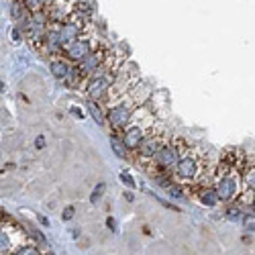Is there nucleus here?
Segmentation results:
<instances>
[{
	"mask_svg": "<svg viewBox=\"0 0 255 255\" xmlns=\"http://www.w3.org/2000/svg\"><path fill=\"white\" fill-rule=\"evenodd\" d=\"M190 149V145L186 143V139H169L161 149L157 151V155L149 161L147 169L153 176H161V174H172L176 163L180 161V157Z\"/></svg>",
	"mask_w": 255,
	"mask_h": 255,
	"instance_id": "1",
	"label": "nucleus"
},
{
	"mask_svg": "<svg viewBox=\"0 0 255 255\" xmlns=\"http://www.w3.org/2000/svg\"><path fill=\"white\" fill-rule=\"evenodd\" d=\"M172 174H174L176 182H180V184H200V180L204 176V161L200 159L198 153H192L188 149L176 163Z\"/></svg>",
	"mask_w": 255,
	"mask_h": 255,
	"instance_id": "2",
	"label": "nucleus"
},
{
	"mask_svg": "<svg viewBox=\"0 0 255 255\" xmlns=\"http://www.w3.org/2000/svg\"><path fill=\"white\" fill-rule=\"evenodd\" d=\"M167 141H169V137H167L165 129H163V127H159V125H155L153 129L149 131V135L143 139V143L137 147L135 161H137L139 165L147 167V165H149V161L157 155V151L161 149V147H163Z\"/></svg>",
	"mask_w": 255,
	"mask_h": 255,
	"instance_id": "3",
	"label": "nucleus"
},
{
	"mask_svg": "<svg viewBox=\"0 0 255 255\" xmlns=\"http://www.w3.org/2000/svg\"><path fill=\"white\" fill-rule=\"evenodd\" d=\"M137 109L139 106L133 102V98L129 94H125L121 100H117L109 109V113H106V117H109V125L113 127V131L121 133L125 127L131 123V119H133Z\"/></svg>",
	"mask_w": 255,
	"mask_h": 255,
	"instance_id": "4",
	"label": "nucleus"
},
{
	"mask_svg": "<svg viewBox=\"0 0 255 255\" xmlns=\"http://www.w3.org/2000/svg\"><path fill=\"white\" fill-rule=\"evenodd\" d=\"M115 78H117L115 70H100L94 76H90L86 80V94H88V98H92L96 102H104L106 94H109L113 82H115Z\"/></svg>",
	"mask_w": 255,
	"mask_h": 255,
	"instance_id": "5",
	"label": "nucleus"
},
{
	"mask_svg": "<svg viewBox=\"0 0 255 255\" xmlns=\"http://www.w3.org/2000/svg\"><path fill=\"white\" fill-rule=\"evenodd\" d=\"M109 47L106 45H102V43H98V45H94V49L84 57L80 63H76V66L80 68V72L84 74V78H90V76H94L96 72H100V70H109L106 68V59H109Z\"/></svg>",
	"mask_w": 255,
	"mask_h": 255,
	"instance_id": "6",
	"label": "nucleus"
},
{
	"mask_svg": "<svg viewBox=\"0 0 255 255\" xmlns=\"http://www.w3.org/2000/svg\"><path fill=\"white\" fill-rule=\"evenodd\" d=\"M241 174L239 172H231L215 178V190L219 194L221 202H231L241 194Z\"/></svg>",
	"mask_w": 255,
	"mask_h": 255,
	"instance_id": "7",
	"label": "nucleus"
},
{
	"mask_svg": "<svg viewBox=\"0 0 255 255\" xmlns=\"http://www.w3.org/2000/svg\"><path fill=\"white\" fill-rule=\"evenodd\" d=\"M94 39L88 35V33H84V35H80L76 41H72V43L63 49V57H66L68 61H72V63H80L84 57H86L92 49H94Z\"/></svg>",
	"mask_w": 255,
	"mask_h": 255,
	"instance_id": "8",
	"label": "nucleus"
},
{
	"mask_svg": "<svg viewBox=\"0 0 255 255\" xmlns=\"http://www.w3.org/2000/svg\"><path fill=\"white\" fill-rule=\"evenodd\" d=\"M74 2H76V0H51V2L45 6V12L49 16V23L51 25H61L68 16H72Z\"/></svg>",
	"mask_w": 255,
	"mask_h": 255,
	"instance_id": "9",
	"label": "nucleus"
},
{
	"mask_svg": "<svg viewBox=\"0 0 255 255\" xmlns=\"http://www.w3.org/2000/svg\"><path fill=\"white\" fill-rule=\"evenodd\" d=\"M198 186V190H196V196H198V202L202 204V206H208V208H212V206H217L221 200H219V194H217V190H215V186H202V184H196Z\"/></svg>",
	"mask_w": 255,
	"mask_h": 255,
	"instance_id": "10",
	"label": "nucleus"
},
{
	"mask_svg": "<svg viewBox=\"0 0 255 255\" xmlns=\"http://www.w3.org/2000/svg\"><path fill=\"white\" fill-rule=\"evenodd\" d=\"M70 68H72V66H70V61H68L66 57H53V59L49 61V70H51V74H53L57 80H66Z\"/></svg>",
	"mask_w": 255,
	"mask_h": 255,
	"instance_id": "11",
	"label": "nucleus"
},
{
	"mask_svg": "<svg viewBox=\"0 0 255 255\" xmlns=\"http://www.w3.org/2000/svg\"><path fill=\"white\" fill-rule=\"evenodd\" d=\"M129 96L133 98V102L137 104V106H143L147 100H149V96H151V90L147 88V84H143L141 80L135 84V86L131 88V92H129Z\"/></svg>",
	"mask_w": 255,
	"mask_h": 255,
	"instance_id": "12",
	"label": "nucleus"
},
{
	"mask_svg": "<svg viewBox=\"0 0 255 255\" xmlns=\"http://www.w3.org/2000/svg\"><path fill=\"white\" fill-rule=\"evenodd\" d=\"M111 147H113V153L119 159H127V157H129V149H127V145H125L121 133L113 131V135H111Z\"/></svg>",
	"mask_w": 255,
	"mask_h": 255,
	"instance_id": "13",
	"label": "nucleus"
},
{
	"mask_svg": "<svg viewBox=\"0 0 255 255\" xmlns=\"http://www.w3.org/2000/svg\"><path fill=\"white\" fill-rule=\"evenodd\" d=\"M241 180H243V186L245 190H251V192H255V163H245L243 172H241Z\"/></svg>",
	"mask_w": 255,
	"mask_h": 255,
	"instance_id": "14",
	"label": "nucleus"
},
{
	"mask_svg": "<svg viewBox=\"0 0 255 255\" xmlns=\"http://www.w3.org/2000/svg\"><path fill=\"white\" fill-rule=\"evenodd\" d=\"M74 12L84 16V18H90L94 14V2L92 0H76L74 2Z\"/></svg>",
	"mask_w": 255,
	"mask_h": 255,
	"instance_id": "15",
	"label": "nucleus"
},
{
	"mask_svg": "<svg viewBox=\"0 0 255 255\" xmlns=\"http://www.w3.org/2000/svg\"><path fill=\"white\" fill-rule=\"evenodd\" d=\"M88 113L92 115V119H94L100 127H104V121H106V119H104V113L100 111L98 102H96V100H92V98H88Z\"/></svg>",
	"mask_w": 255,
	"mask_h": 255,
	"instance_id": "16",
	"label": "nucleus"
},
{
	"mask_svg": "<svg viewBox=\"0 0 255 255\" xmlns=\"http://www.w3.org/2000/svg\"><path fill=\"white\" fill-rule=\"evenodd\" d=\"M23 6L29 10V12H37V10H45V6L51 2V0H20Z\"/></svg>",
	"mask_w": 255,
	"mask_h": 255,
	"instance_id": "17",
	"label": "nucleus"
},
{
	"mask_svg": "<svg viewBox=\"0 0 255 255\" xmlns=\"http://www.w3.org/2000/svg\"><path fill=\"white\" fill-rule=\"evenodd\" d=\"M225 215H227V219H231V221H243V217H245V215H243V210L239 208V204L229 206Z\"/></svg>",
	"mask_w": 255,
	"mask_h": 255,
	"instance_id": "18",
	"label": "nucleus"
},
{
	"mask_svg": "<svg viewBox=\"0 0 255 255\" xmlns=\"http://www.w3.org/2000/svg\"><path fill=\"white\" fill-rule=\"evenodd\" d=\"M165 190H167V192H169V194H172L174 198H178V200H180V198H186V194H184V190L180 188V182H172V184H169V186H167Z\"/></svg>",
	"mask_w": 255,
	"mask_h": 255,
	"instance_id": "19",
	"label": "nucleus"
},
{
	"mask_svg": "<svg viewBox=\"0 0 255 255\" xmlns=\"http://www.w3.org/2000/svg\"><path fill=\"white\" fill-rule=\"evenodd\" d=\"M104 190H106V186L100 182V184H96V188L92 190V194H90V202L92 204H96L100 198H102V194H104Z\"/></svg>",
	"mask_w": 255,
	"mask_h": 255,
	"instance_id": "20",
	"label": "nucleus"
},
{
	"mask_svg": "<svg viewBox=\"0 0 255 255\" xmlns=\"http://www.w3.org/2000/svg\"><path fill=\"white\" fill-rule=\"evenodd\" d=\"M8 37L12 39V43H14V45H18L20 41H23V33H20V29H18V27H12V29L8 31Z\"/></svg>",
	"mask_w": 255,
	"mask_h": 255,
	"instance_id": "21",
	"label": "nucleus"
},
{
	"mask_svg": "<svg viewBox=\"0 0 255 255\" xmlns=\"http://www.w3.org/2000/svg\"><path fill=\"white\" fill-rule=\"evenodd\" d=\"M74 215H76V208L74 206H66V208H63V221H72L74 219Z\"/></svg>",
	"mask_w": 255,
	"mask_h": 255,
	"instance_id": "22",
	"label": "nucleus"
},
{
	"mask_svg": "<svg viewBox=\"0 0 255 255\" xmlns=\"http://www.w3.org/2000/svg\"><path fill=\"white\" fill-rule=\"evenodd\" d=\"M121 182H123V184H127L129 188H135V180H133L129 174H125V172L121 174Z\"/></svg>",
	"mask_w": 255,
	"mask_h": 255,
	"instance_id": "23",
	"label": "nucleus"
},
{
	"mask_svg": "<svg viewBox=\"0 0 255 255\" xmlns=\"http://www.w3.org/2000/svg\"><path fill=\"white\" fill-rule=\"evenodd\" d=\"M35 147H37V149H43V147H45V137H43V135H39V137H37Z\"/></svg>",
	"mask_w": 255,
	"mask_h": 255,
	"instance_id": "24",
	"label": "nucleus"
},
{
	"mask_svg": "<svg viewBox=\"0 0 255 255\" xmlns=\"http://www.w3.org/2000/svg\"><path fill=\"white\" fill-rule=\"evenodd\" d=\"M106 227H109L111 231H117V223H115V219H113V217L106 219Z\"/></svg>",
	"mask_w": 255,
	"mask_h": 255,
	"instance_id": "25",
	"label": "nucleus"
},
{
	"mask_svg": "<svg viewBox=\"0 0 255 255\" xmlns=\"http://www.w3.org/2000/svg\"><path fill=\"white\" fill-rule=\"evenodd\" d=\"M125 200H127V202H133V194L127 192V194H125Z\"/></svg>",
	"mask_w": 255,
	"mask_h": 255,
	"instance_id": "26",
	"label": "nucleus"
},
{
	"mask_svg": "<svg viewBox=\"0 0 255 255\" xmlns=\"http://www.w3.org/2000/svg\"><path fill=\"white\" fill-rule=\"evenodd\" d=\"M72 237H74V239H78V237H80V231H78V229H76V231H72Z\"/></svg>",
	"mask_w": 255,
	"mask_h": 255,
	"instance_id": "27",
	"label": "nucleus"
},
{
	"mask_svg": "<svg viewBox=\"0 0 255 255\" xmlns=\"http://www.w3.org/2000/svg\"><path fill=\"white\" fill-rule=\"evenodd\" d=\"M72 113H74V115H78V117H80V119H84V115H82V113H80V111H78V109H72Z\"/></svg>",
	"mask_w": 255,
	"mask_h": 255,
	"instance_id": "28",
	"label": "nucleus"
},
{
	"mask_svg": "<svg viewBox=\"0 0 255 255\" xmlns=\"http://www.w3.org/2000/svg\"><path fill=\"white\" fill-rule=\"evenodd\" d=\"M247 229H249V231H255V225H253V223H249V225H247Z\"/></svg>",
	"mask_w": 255,
	"mask_h": 255,
	"instance_id": "29",
	"label": "nucleus"
},
{
	"mask_svg": "<svg viewBox=\"0 0 255 255\" xmlns=\"http://www.w3.org/2000/svg\"><path fill=\"white\" fill-rule=\"evenodd\" d=\"M251 206L255 208V192H253V198H251Z\"/></svg>",
	"mask_w": 255,
	"mask_h": 255,
	"instance_id": "30",
	"label": "nucleus"
},
{
	"mask_svg": "<svg viewBox=\"0 0 255 255\" xmlns=\"http://www.w3.org/2000/svg\"><path fill=\"white\" fill-rule=\"evenodd\" d=\"M0 92H4V84L2 82H0Z\"/></svg>",
	"mask_w": 255,
	"mask_h": 255,
	"instance_id": "31",
	"label": "nucleus"
}]
</instances>
